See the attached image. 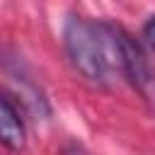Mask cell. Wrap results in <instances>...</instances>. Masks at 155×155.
<instances>
[{
	"label": "cell",
	"instance_id": "3957f363",
	"mask_svg": "<svg viewBox=\"0 0 155 155\" xmlns=\"http://www.w3.org/2000/svg\"><path fill=\"white\" fill-rule=\"evenodd\" d=\"M0 143L12 153H19L27 145V126L22 111L17 102L2 90H0Z\"/></svg>",
	"mask_w": 155,
	"mask_h": 155
},
{
	"label": "cell",
	"instance_id": "277c9868",
	"mask_svg": "<svg viewBox=\"0 0 155 155\" xmlns=\"http://www.w3.org/2000/svg\"><path fill=\"white\" fill-rule=\"evenodd\" d=\"M140 39H143V44L155 53V15L145 19V24H143V29H140Z\"/></svg>",
	"mask_w": 155,
	"mask_h": 155
},
{
	"label": "cell",
	"instance_id": "7a4b0ae2",
	"mask_svg": "<svg viewBox=\"0 0 155 155\" xmlns=\"http://www.w3.org/2000/svg\"><path fill=\"white\" fill-rule=\"evenodd\" d=\"M0 65L12 78V82L19 87L22 99L29 102L39 114H48V102H46V94H44L39 80L34 78L31 68L22 61V56L15 48H0Z\"/></svg>",
	"mask_w": 155,
	"mask_h": 155
},
{
	"label": "cell",
	"instance_id": "6da1fadb",
	"mask_svg": "<svg viewBox=\"0 0 155 155\" xmlns=\"http://www.w3.org/2000/svg\"><path fill=\"white\" fill-rule=\"evenodd\" d=\"M124 34L114 22L70 15L63 24V48L85 82L107 90L124 80Z\"/></svg>",
	"mask_w": 155,
	"mask_h": 155
},
{
	"label": "cell",
	"instance_id": "5b68a950",
	"mask_svg": "<svg viewBox=\"0 0 155 155\" xmlns=\"http://www.w3.org/2000/svg\"><path fill=\"white\" fill-rule=\"evenodd\" d=\"M61 155H90L82 145H78V143H68L65 148H63V153Z\"/></svg>",
	"mask_w": 155,
	"mask_h": 155
}]
</instances>
